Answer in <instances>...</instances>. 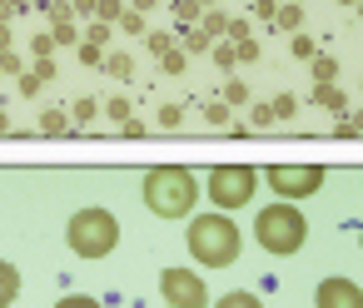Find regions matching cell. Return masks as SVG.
<instances>
[{
    "label": "cell",
    "mask_w": 363,
    "mask_h": 308,
    "mask_svg": "<svg viewBox=\"0 0 363 308\" xmlns=\"http://www.w3.org/2000/svg\"><path fill=\"white\" fill-rule=\"evenodd\" d=\"M179 120H184V110H179V105H164V110H160V125H164V130H174Z\"/></svg>",
    "instance_id": "22"
},
{
    "label": "cell",
    "mask_w": 363,
    "mask_h": 308,
    "mask_svg": "<svg viewBox=\"0 0 363 308\" xmlns=\"http://www.w3.org/2000/svg\"><path fill=\"white\" fill-rule=\"evenodd\" d=\"M199 6H214V0H199Z\"/></svg>",
    "instance_id": "43"
},
{
    "label": "cell",
    "mask_w": 363,
    "mask_h": 308,
    "mask_svg": "<svg viewBox=\"0 0 363 308\" xmlns=\"http://www.w3.org/2000/svg\"><path fill=\"white\" fill-rule=\"evenodd\" d=\"M140 199H145V209L160 214V219H184V214L194 209V199H199V179H194L189 169H179V164H160V169L145 174Z\"/></svg>",
    "instance_id": "1"
},
{
    "label": "cell",
    "mask_w": 363,
    "mask_h": 308,
    "mask_svg": "<svg viewBox=\"0 0 363 308\" xmlns=\"http://www.w3.org/2000/svg\"><path fill=\"white\" fill-rule=\"evenodd\" d=\"M55 308H100V303H95V298H85V293H70V298H60Z\"/></svg>",
    "instance_id": "23"
},
{
    "label": "cell",
    "mask_w": 363,
    "mask_h": 308,
    "mask_svg": "<svg viewBox=\"0 0 363 308\" xmlns=\"http://www.w3.org/2000/svg\"><path fill=\"white\" fill-rule=\"evenodd\" d=\"M313 308H363V288L353 278H323L313 288Z\"/></svg>",
    "instance_id": "8"
},
{
    "label": "cell",
    "mask_w": 363,
    "mask_h": 308,
    "mask_svg": "<svg viewBox=\"0 0 363 308\" xmlns=\"http://www.w3.org/2000/svg\"><path fill=\"white\" fill-rule=\"evenodd\" d=\"M120 25H125L130 35H140V30H145V21H140V16H120Z\"/></svg>",
    "instance_id": "36"
},
{
    "label": "cell",
    "mask_w": 363,
    "mask_h": 308,
    "mask_svg": "<svg viewBox=\"0 0 363 308\" xmlns=\"http://www.w3.org/2000/svg\"><path fill=\"white\" fill-rule=\"evenodd\" d=\"M294 6H303V0H294Z\"/></svg>",
    "instance_id": "45"
},
{
    "label": "cell",
    "mask_w": 363,
    "mask_h": 308,
    "mask_svg": "<svg viewBox=\"0 0 363 308\" xmlns=\"http://www.w3.org/2000/svg\"><path fill=\"white\" fill-rule=\"evenodd\" d=\"M0 70H6V75H26V70H21V55H11V50L0 55Z\"/></svg>",
    "instance_id": "24"
},
{
    "label": "cell",
    "mask_w": 363,
    "mask_h": 308,
    "mask_svg": "<svg viewBox=\"0 0 363 308\" xmlns=\"http://www.w3.org/2000/svg\"><path fill=\"white\" fill-rule=\"evenodd\" d=\"M184 50H194V55H199V50H214V45H209V30H184Z\"/></svg>",
    "instance_id": "15"
},
{
    "label": "cell",
    "mask_w": 363,
    "mask_h": 308,
    "mask_svg": "<svg viewBox=\"0 0 363 308\" xmlns=\"http://www.w3.org/2000/svg\"><path fill=\"white\" fill-rule=\"evenodd\" d=\"M40 85H45V80H40V75H21V95H35V90H40Z\"/></svg>",
    "instance_id": "33"
},
{
    "label": "cell",
    "mask_w": 363,
    "mask_h": 308,
    "mask_svg": "<svg viewBox=\"0 0 363 308\" xmlns=\"http://www.w3.org/2000/svg\"><path fill=\"white\" fill-rule=\"evenodd\" d=\"M234 55H239V60H259V45H254V40H239Z\"/></svg>",
    "instance_id": "25"
},
{
    "label": "cell",
    "mask_w": 363,
    "mask_h": 308,
    "mask_svg": "<svg viewBox=\"0 0 363 308\" xmlns=\"http://www.w3.org/2000/svg\"><path fill=\"white\" fill-rule=\"evenodd\" d=\"M105 115H110V120H120V125H125V115H130V105H125V100H110V105H105Z\"/></svg>",
    "instance_id": "30"
},
{
    "label": "cell",
    "mask_w": 363,
    "mask_h": 308,
    "mask_svg": "<svg viewBox=\"0 0 363 308\" xmlns=\"http://www.w3.org/2000/svg\"><path fill=\"white\" fill-rule=\"evenodd\" d=\"M16 6H11V0H0V25H6V16H11Z\"/></svg>",
    "instance_id": "39"
},
{
    "label": "cell",
    "mask_w": 363,
    "mask_h": 308,
    "mask_svg": "<svg viewBox=\"0 0 363 308\" xmlns=\"http://www.w3.org/2000/svg\"><path fill=\"white\" fill-rule=\"evenodd\" d=\"M313 80H318V85H333V80H338V65H333L328 55H313Z\"/></svg>",
    "instance_id": "13"
},
{
    "label": "cell",
    "mask_w": 363,
    "mask_h": 308,
    "mask_svg": "<svg viewBox=\"0 0 363 308\" xmlns=\"http://www.w3.org/2000/svg\"><path fill=\"white\" fill-rule=\"evenodd\" d=\"M224 115H229L224 105H209V110H204V120H209V125H224Z\"/></svg>",
    "instance_id": "37"
},
{
    "label": "cell",
    "mask_w": 363,
    "mask_h": 308,
    "mask_svg": "<svg viewBox=\"0 0 363 308\" xmlns=\"http://www.w3.org/2000/svg\"><path fill=\"white\" fill-rule=\"evenodd\" d=\"M269 110H274V120H289V115H294L298 105H294V95H279V100H274Z\"/></svg>",
    "instance_id": "20"
},
{
    "label": "cell",
    "mask_w": 363,
    "mask_h": 308,
    "mask_svg": "<svg viewBox=\"0 0 363 308\" xmlns=\"http://www.w3.org/2000/svg\"><path fill=\"white\" fill-rule=\"evenodd\" d=\"M6 130H11V125H6V115H0V135H6Z\"/></svg>",
    "instance_id": "42"
},
{
    "label": "cell",
    "mask_w": 363,
    "mask_h": 308,
    "mask_svg": "<svg viewBox=\"0 0 363 308\" xmlns=\"http://www.w3.org/2000/svg\"><path fill=\"white\" fill-rule=\"evenodd\" d=\"M199 30H209V35H224V30H229V21H224L219 11H209V16H199Z\"/></svg>",
    "instance_id": "14"
},
{
    "label": "cell",
    "mask_w": 363,
    "mask_h": 308,
    "mask_svg": "<svg viewBox=\"0 0 363 308\" xmlns=\"http://www.w3.org/2000/svg\"><path fill=\"white\" fill-rule=\"evenodd\" d=\"M209 55H214V65H219V70H234V65H239V55H234V45H214Z\"/></svg>",
    "instance_id": "16"
},
{
    "label": "cell",
    "mask_w": 363,
    "mask_h": 308,
    "mask_svg": "<svg viewBox=\"0 0 363 308\" xmlns=\"http://www.w3.org/2000/svg\"><path fill=\"white\" fill-rule=\"evenodd\" d=\"M214 308H264V303H259V293H244V288H234V293H224Z\"/></svg>",
    "instance_id": "11"
},
{
    "label": "cell",
    "mask_w": 363,
    "mask_h": 308,
    "mask_svg": "<svg viewBox=\"0 0 363 308\" xmlns=\"http://www.w3.org/2000/svg\"><path fill=\"white\" fill-rule=\"evenodd\" d=\"M160 60H164V70H169V75H179V70H184V55H179V50H169V55H160Z\"/></svg>",
    "instance_id": "27"
},
{
    "label": "cell",
    "mask_w": 363,
    "mask_h": 308,
    "mask_svg": "<svg viewBox=\"0 0 363 308\" xmlns=\"http://www.w3.org/2000/svg\"><path fill=\"white\" fill-rule=\"evenodd\" d=\"M6 50H11V30H6V25H0V55H6Z\"/></svg>",
    "instance_id": "38"
},
{
    "label": "cell",
    "mask_w": 363,
    "mask_h": 308,
    "mask_svg": "<svg viewBox=\"0 0 363 308\" xmlns=\"http://www.w3.org/2000/svg\"><path fill=\"white\" fill-rule=\"evenodd\" d=\"M274 21H279V30H289V35H298V30H303V11L294 6V0H289V6H279V16H274Z\"/></svg>",
    "instance_id": "10"
},
{
    "label": "cell",
    "mask_w": 363,
    "mask_h": 308,
    "mask_svg": "<svg viewBox=\"0 0 363 308\" xmlns=\"http://www.w3.org/2000/svg\"><path fill=\"white\" fill-rule=\"evenodd\" d=\"M65 239H70V253H80V258H105V253H115V244H120V219H115L110 209H80V214H70Z\"/></svg>",
    "instance_id": "4"
},
{
    "label": "cell",
    "mask_w": 363,
    "mask_h": 308,
    "mask_svg": "<svg viewBox=\"0 0 363 308\" xmlns=\"http://www.w3.org/2000/svg\"><path fill=\"white\" fill-rule=\"evenodd\" d=\"M105 65H110V75H120V80H125V75H130V70H135V65H130V55H110V60H105Z\"/></svg>",
    "instance_id": "21"
},
{
    "label": "cell",
    "mask_w": 363,
    "mask_h": 308,
    "mask_svg": "<svg viewBox=\"0 0 363 308\" xmlns=\"http://www.w3.org/2000/svg\"><path fill=\"white\" fill-rule=\"evenodd\" d=\"M323 164H274L269 169V189L274 194H284L289 204H298V199H308V194H318L323 189Z\"/></svg>",
    "instance_id": "6"
},
{
    "label": "cell",
    "mask_w": 363,
    "mask_h": 308,
    "mask_svg": "<svg viewBox=\"0 0 363 308\" xmlns=\"http://www.w3.org/2000/svg\"><path fill=\"white\" fill-rule=\"evenodd\" d=\"M254 239H259V249H264V253L289 258V253H298V249H303V239H308V219H303L289 199H279V204L259 209V219H254Z\"/></svg>",
    "instance_id": "3"
},
{
    "label": "cell",
    "mask_w": 363,
    "mask_h": 308,
    "mask_svg": "<svg viewBox=\"0 0 363 308\" xmlns=\"http://www.w3.org/2000/svg\"><path fill=\"white\" fill-rule=\"evenodd\" d=\"M358 11H363V6H358Z\"/></svg>",
    "instance_id": "47"
},
{
    "label": "cell",
    "mask_w": 363,
    "mask_h": 308,
    "mask_svg": "<svg viewBox=\"0 0 363 308\" xmlns=\"http://www.w3.org/2000/svg\"><path fill=\"white\" fill-rule=\"evenodd\" d=\"M105 35H110V25H105V21H95V25H90V45H105Z\"/></svg>",
    "instance_id": "31"
},
{
    "label": "cell",
    "mask_w": 363,
    "mask_h": 308,
    "mask_svg": "<svg viewBox=\"0 0 363 308\" xmlns=\"http://www.w3.org/2000/svg\"><path fill=\"white\" fill-rule=\"evenodd\" d=\"M264 125H274V110H269V105L254 110V130H264Z\"/></svg>",
    "instance_id": "34"
},
{
    "label": "cell",
    "mask_w": 363,
    "mask_h": 308,
    "mask_svg": "<svg viewBox=\"0 0 363 308\" xmlns=\"http://www.w3.org/2000/svg\"><path fill=\"white\" fill-rule=\"evenodd\" d=\"M254 189H259V174L249 169V164H219L214 174H209V199L229 214V209H244L249 199H254Z\"/></svg>",
    "instance_id": "5"
},
{
    "label": "cell",
    "mask_w": 363,
    "mask_h": 308,
    "mask_svg": "<svg viewBox=\"0 0 363 308\" xmlns=\"http://www.w3.org/2000/svg\"><path fill=\"white\" fill-rule=\"evenodd\" d=\"M343 6H353V0H343Z\"/></svg>",
    "instance_id": "44"
},
{
    "label": "cell",
    "mask_w": 363,
    "mask_h": 308,
    "mask_svg": "<svg viewBox=\"0 0 363 308\" xmlns=\"http://www.w3.org/2000/svg\"><path fill=\"white\" fill-rule=\"evenodd\" d=\"M16 298H21V273H16V263L0 258V308H11Z\"/></svg>",
    "instance_id": "9"
},
{
    "label": "cell",
    "mask_w": 363,
    "mask_h": 308,
    "mask_svg": "<svg viewBox=\"0 0 363 308\" xmlns=\"http://www.w3.org/2000/svg\"><path fill=\"white\" fill-rule=\"evenodd\" d=\"M254 16H264V21H274V16H279V6H274V0H259V6H254Z\"/></svg>",
    "instance_id": "35"
},
{
    "label": "cell",
    "mask_w": 363,
    "mask_h": 308,
    "mask_svg": "<svg viewBox=\"0 0 363 308\" xmlns=\"http://www.w3.org/2000/svg\"><path fill=\"white\" fill-rule=\"evenodd\" d=\"M160 293H164L169 308H204V303H209L204 278L189 273V268H164V273H160Z\"/></svg>",
    "instance_id": "7"
},
{
    "label": "cell",
    "mask_w": 363,
    "mask_h": 308,
    "mask_svg": "<svg viewBox=\"0 0 363 308\" xmlns=\"http://www.w3.org/2000/svg\"><path fill=\"white\" fill-rule=\"evenodd\" d=\"M80 60H85V65H100L105 55H100V45H90V40H85V45H80Z\"/></svg>",
    "instance_id": "26"
},
{
    "label": "cell",
    "mask_w": 363,
    "mask_h": 308,
    "mask_svg": "<svg viewBox=\"0 0 363 308\" xmlns=\"http://www.w3.org/2000/svg\"><path fill=\"white\" fill-rule=\"evenodd\" d=\"M135 6H140V11H150V6H155V0H135Z\"/></svg>",
    "instance_id": "41"
},
{
    "label": "cell",
    "mask_w": 363,
    "mask_h": 308,
    "mask_svg": "<svg viewBox=\"0 0 363 308\" xmlns=\"http://www.w3.org/2000/svg\"><path fill=\"white\" fill-rule=\"evenodd\" d=\"M150 50H155V55H169L174 45H169V35H150Z\"/></svg>",
    "instance_id": "32"
},
{
    "label": "cell",
    "mask_w": 363,
    "mask_h": 308,
    "mask_svg": "<svg viewBox=\"0 0 363 308\" xmlns=\"http://www.w3.org/2000/svg\"><path fill=\"white\" fill-rule=\"evenodd\" d=\"M239 249H244V234H239V224H234L224 209L199 214V219L189 224V253H194V263H204V268H229V263L239 258Z\"/></svg>",
    "instance_id": "2"
},
{
    "label": "cell",
    "mask_w": 363,
    "mask_h": 308,
    "mask_svg": "<svg viewBox=\"0 0 363 308\" xmlns=\"http://www.w3.org/2000/svg\"><path fill=\"white\" fill-rule=\"evenodd\" d=\"M75 120L90 125V120H95V100H80V105H75Z\"/></svg>",
    "instance_id": "29"
},
{
    "label": "cell",
    "mask_w": 363,
    "mask_h": 308,
    "mask_svg": "<svg viewBox=\"0 0 363 308\" xmlns=\"http://www.w3.org/2000/svg\"><path fill=\"white\" fill-rule=\"evenodd\" d=\"M313 105H323V110H343V90H333V85H313Z\"/></svg>",
    "instance_id": "12"
},
{
    "label": "cell",
    "mask_w": 363,
    "mask_h": 308,
    "mask_svg": "<svg viewBox=\"0 0 363 308\" xmlns=\"http://www.w3.org/2000/svg\"><path fill=\"white\" fill-rule=\"evenodd\" d=\"M40 130H45V135H65V110H50V115L40 120Z\"/></svg>",
    "instance_id": "17"
},
{
    "label": "cell",
    "mask_w": 363,
    "mask_h": 308,
    "mask_svg": "<svg viewBox=\"0 0 363 308\" xmlns=\"http://www.w3.org/2000/svg\"><path fill=\"white\" fill-rule=\"evenodd\" d=\"M100 6V0H75V11H95Z\"/></svg>",
    "instance_id": "40"
},
{
    "label": "cell",
    "mask_w": 363,
    "mask_h": 308,
    "mask_svg": "<svg viewBox=\"0 0 363 308\" xmlns=\"http://www.w3.org/2000/svg\"><path fill=\"white\" fill-rule=\"evenodd\" d=\"M224 100H229V105H244V85L229 80V85H224Z\"/></svg>",
    "instance_id": "28"
},
{
    "label": "cell",
    "mask_w": 363,
    "mask_h": 308,
    "mask_svg": "<svg viewBox=\"0 0 363 308\" xmlns=\"http://www.w3.org/2000/svg\"><path fill=\"white\" fill-rule=\"evenodd\" d=\"M289 45H294V55H298V60H313V55H318V50H313V40H308V35H294V40H289Z\"/></svg>",
    "instance_id": "19"
},
{
    "label": "cell",
    "mask_w": 363,
    "mask_h": 308,
    "mask_svg": "<svg viewBox=\"0 0 363 308\" xmlns=\"http://www.w3.org/2000/svg\"><path fill=\"white\" fill-rule=\"evenodd\" d=\"M0 75H6V70H0Z\"/></svg>",
    "instance_id": "46"
},
{
    "label": "cell",
    "mask_w": 363,
    "mask_h": 308,
    "mask_svg": "<svg viewBox=\"0 0 363 308\" xmlns=\"http://www.w3.org/2000/svg\"><path fill=\"white\" fill-rule=\"evenodd\" d=\"M95 16H100V21L110 25V21H120L125 11H120V0H100V6H95Z\"/></svg>",
    "instance_id": "18"
}]
</instances>
